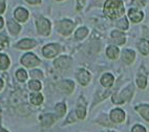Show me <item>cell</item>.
I'll return each mask as SVG.
<instances>
[{
	"label": "cell",
	"mask_w": 149,
	"mask_h": 132,
	"mask_svg": "<svg viewBox=\"0 0 149 132\" xmlns=\"http://www.w3.org/2000/svg\"><path fill=\"white\" fill-rule=\"evenodd\" d=\"M104 15L109 19L117 20L124 17L125 8L122 0H106L103 8Z\"/></svg>",
	"instance_id": "cell-1"
},
{
	"label": "cell",
	"mask_w": 149,
	"mask_h": 132,
	"mask_svg": "<svg viewBox=\"0 0 149 132\" xmlns=\"http://www.w3.org/2000/svg\"><path fill=\"white\" fill-rule=\"evenodd\" d=\"M133 90H134V88H133L132 84L127 85L124 89L121 90L120 92L113 94V97H112V102L115 104L125 103V102H127V101H129L131 99V97H132V94H133Z\"/></svg>",
	"instance_id": "cell-2"
},
{
	"label": "cell",
	"mask_w": 149,
	"mask_h": 132,
	"mask_svg": "<svg viewBox=\"0 0 149 132\" xmlns=\"http://www.w3.org/2000/svg\"><path fill=\"white\" fill-rule=\"evenodd\" d=\"M74 27V23L70 20H67V19H64L61 21L57 22V28H58L59 33L63 36H68V35L72 34V29Z\"/></svg>",
	"instance_id": "cell-3"
},
{
	"label": "cell",
	"mask_w": 149,
	"mask_h": 132,
	"mask_svg": "<svg viewBox=\"0 0 149 132\" xmlns=\"http://www.w3.org/2000/svg\"><path fill=\"white\" fill-rule=\"evenodd\" d=\"M37 31L42 36H48L51 34V22L46 18H39L37 20Z\"/></svg>",
	"instance_id": "cell-4"
},
{
	"label": "cell",
	"mask_w": 149,
	"mask_h": 132,
	"mask_svg": "<svg viewBox=\"0 0 149 132\" xmlns=\"http://www.w3.org/2000/svg\"><path fill=\"white\" fill-rule=\"evenodd\" d=\"M60 50H61L60 45L52 43V44H47L43 47L42 53L45 58L51 59V58H54V57H56V56L60 53Z\"/></svg>",
	"instance_id": "cell-5"
},
{
	"label": "cell",
	"mask_w": 149,
	"mask_h": 132,
	"mask_svg": "<svg viewBox=\"0 0 149 132\" xmlns=\"http://www.w3.org/2000/svg\"><path fill=\"white\" fill-rule=\"evenodd\" d=\"M21 63L23 64L25 67H29V68H31V67H35V66H37L40 64V60L36 57V55H34V53H25V55L23 56L21 58Z\"/></svg>",
	"instance_id": "cell-6"
},
{
	"label": "cell",
	"mask_w": 149,
	"mask_h": 132,
	"mask_svg": "<svg viewBox=\"0 0 149 132\" xmlns=\"http://www.w3.org/2000/svg\"><path fill=\"white\" fill-rule=\"evenodd\" d=\"M72 60L70 57L68 56H62V57H59L56 60L54 61V65L57 69H60V70H65V69L69 68V66L72 64Z\"/></svg>",
	"instance_id": "cell-7"
},
{
	"label": "cell",
	"mask_w": 149,
	"mask_h": 132,
	"mask_svg": "<svg viewBox=\"0 0 149 132\" xmlns=\"http://www.w3.org/2000/svg\"><path fill=\"white\" fill-rule=\"evenodd\" d=\"M128 18L130 19L131 22L133 23H139L140 21H142L144 18V13L142 11H140L139 8H131L128 11Z\"/></svg>",
	"instance_id": "cell-8"
},
{
	"label": "cell",
	"mask_w": 149,
	"mask_h": 132,
	"mask_svg": "<svg viewBox=\"0 0 149 132\" xmlns=\"http://www.w3.org/2000/svg\"><path fill=\"white\" fill-rule=\"evenodd\" d=\"M76 76H77V79L79 81V83L81 85H83V86H86L89 83V81H91V74L87 70H85L84 68L79 69Z\"/></svg>",
	"instance_id": "cell-9"
},
{
	"label": "cell",
	"mask_w": 149,
	"mask_h": 132,
	"mask_svg": "<svg viewBox=\"0 0 149 132\" xmlns=\"http://www.w3.org/2000/svg\"><path fill=\"white\" fill-rule=\"evenodd\" d=\"M57 87L61 90V91H64L65 93H72V90H74V84L72 81L64 80V81H60V82L57 84Z\"/></svg>",
	"instance_id": "cell-10"
},
{
	"label": "cell",
	"mask_w": 149,
	"mask_h": 132,
	"mask_svg": "<svg viewBox=\"0 0 149 132\" xmlns=\"http://www.w3.org/2000/svg\"><path fill=\"white\" fill-rule=\"evenodd\" d=\"M110 119H111L113 123H122L124 119H125V113L122 109H113L110 112Z\"/></svg>",
	"instance_id": "cell-11"
},
{
	"label": "cell",
	"mask_w": 149,
	"mask_h": 132,
	"mask_svg": "<svg viewBox=\"0 0 149 132\" xmlns=\"http://www.w3.org/2000/svg\"><path fill=\"white\" fill-rule=\"evenodd\" d=\"M136 59V53L131 49H125L123 50L122 53V62L126 64V65H130Z\"/></svg>",
	"instance_id": "cell-12"
},
{
	"label": "cell",
	"mask_w": 149,
	"mask_h": 132,
	"mask_svg": "<svg viewBox=\"0 0 149 132\" xmlns=\"http://www.w3.org/2000/svg\"><path fill=\"white\" fill-rule=\"evenodd\" d=\"M37 45V42L33 39H23L16 44V47L19 49H29Z\"/></svg>",
	"instance_id": "cell-13"
},
{
	"label": "cell",
	"mask_w": 149,
	"mask_h": 132,
	"mask_svg": "<svg viewBox=\"0 0 149 132\" xmlns=\"http://www.w3.org/2000/svg\"><path fill=\"white\" fill-rule=\"evenodd\" d=\"M113 83H115V77L111 74H109V72L104 74L101 77V84L104 87L106 88L111 87L112 85H113Z\"/></svg>",
	"instance_id": "cell-14"
},
{
	"label": "cell",
	"mask_w": 149,
	"mask_h": 132,
	"mask_svg": "<svg viewBox=\"0 0 149 132\" xmlns=\"http://www.w3.org/2000/svg\"><path fill=\"white\" fill-rule=\"evenodd\" d=\"M110 36H111L113 41L116 42V44L123 45L126 43V37L122 32H119V31H112Z\"/></svg>",
	"instance_id": "cell-15"
},
{
	"label": "cell",
	"mask_w": 149,
	"mask_h": 132,
	"mask_svg": "<svg viewBox=\"0 0 149 132\" xmlns=\"http://www.w3.org/2000/svg\"><path fill=\"white\" fill-rule=\"evenodd\" d=\"M15 18L18 20L19 22H25L29 18V12L23 8H18L15 11Z\"/></svg>",
	"instance_id": "cell-16"
},
{
	"label": "cell",
	"mask_w": 149,
	"mask_h": 132,
	"mask_svg": "<svg viewBox=\"0 0 149 132\" xmlns=\"http://www.w3.org/2000/svg\"><path fill=\"white\" fill-rule=\"evenodd\" d=\"M106 55L109 59L116 60V59H118L119 55H120V49L117 46H115V45H109L106 49Z\"/></svg>",
	"instance_id": "cell-17"
},
{
	"label": "cell",
	"mask_w": 149,
	"mask_h": 132,
	"mask_svg": "<svg viewBox=\"0 0 149 132\" xmlns=\"http://www.w3.org/2000/svg\"><path fill=\"white\" fill-rule=\"evenodd\" d=\"M138 48L143 56H147L149 53V41L146 39H141L138 42Z\"/></svg>",
	"instance_id": "cell-18"
},
{
	"label": "cell",
	"mask_w": 149,
	"mask_h": 132,
	"mask_svg": "<svg viewBox=\"0 0 149 132\" xmlns=\"http://www.w3.org/2000/svg\"><path fill=\"white\" fill-rule=\"evenodd\" d=\"M136 110L143 116L146 121L149 122V105H139L136 107Z\"/></svg>",
	"instance_id": "cell-19"
},
{
	"label": "cell",
	"mask_w": 149,
	"mask_h": 132,
	"mask_svg": "<svg viewBox=\"0 0 149 132\" xmlns=\"http://www.w3.org/2000/svg\"><path fill=\"white\" fill-rule=\"evenodd\" d=\"M55 121H56V117L53 114H45L41 119V124L43 127H51L55 123Z\"/></svg>",
	"instance_id": "cell-20"
},
{
	"label": "cell",
	"mask_w": 149,
	"mask_h": 132,
	"mask_svg": "<svg viewBox=\"0 0 149 132\" xmlns=\"http://www.w3.org/2000/svg\"><path fill=\"white\" fill-rule=\"evenodd\" d=\"M136 84L141 89H145L147 86V77L145 74L139 72L138 77H136Z\"/></svg>",
	"instance_id": "cell-21"
},
{
	"label": "cell",
	"mask_w": 149,
	"mask_h": 132,
	"mask_svg": "<svg viewBox=\"0 0 149 132\" xmlns=\"http://www.w3.org/2000/svg\"><path fill=\"white\" fill-rule=\"evenodd\" d=\"M29 101H31V103L33 104V105H40L41 103L43 102V97L41 93H32L31 94V97H29Z\"/></svg>",
	"instance_id": "cell-22"
},
{
	"label": "cell",
	"mask_w": 149,
	"mask_h": 132,
	"mask_svg": "<svg viewBox=\"0 0 149 132\" xmlns=\"http://www.w3.org/2000/svg\"><path fill=\"white\" fill-rule=\"evenodd\" d=\"M8 29H10V32L13 35H18L19 32L21 31V26H20L18 23H16V22L12 21V20H10V21L8 22Z\"/></svg>",
	"instance_id": "cell-23"
},
{
	"label": "cell",
	"mask_w": 149,
	"mask_h": 132,
	"mask_svg": "<svg viewBox=\"0 0 149 132\" xmlns=\"http://www.w3.org/2000/svg\"><path fill=\"white\" fill-rule=\"evenodd\" d=\"M116 25H117L120 29H122V31H126V29L128 28V26H129L128 20L126 17H122V18L119 19V20L117 21V23H116Z\"/></svg>",
	"instance_id": "cell-24"
},
{
	"label": "cell",
	"mask_w": 149,
	"mask_h": 132,
	"mask_svg": "<svg viewBox=\"0 0 149 132\" xmlns=\"http://www.w3.org/2000/svg\"><path fill=\"white\" fill-rule=\"evenodd\" d=\"M87 35H88V29L86 28V27H80V28L76 32L74 37H76V39H78V40H82V39H84Z\"/></svg>",
	"instance_id": "cell-25"
},
{
	"label": "cell",
	"mask_w": 149,
	"mask_h": 132,
	"mask_svg": "<svg viewBox=\"0 0 149 132\" xmlns=\"http://www.w3.org/2000/svg\"><path fill=\"white\" fill-rule=\"evenodd\" d=\"M10 65V59L6 55H0V69H6Z\"/></svg>",
	"instance_id": "cell-26"
},
{
	"label": "cell",
	"mask_w": 149,
	"mask_h": 132,
	"mask_svg": "<svg viewBox=\"0 0 149 132\" xmlns=\"http://www.w3.org/2000/svg\"><path fill=\"white\" fill-rule=\"evenodd\" d=\"M29 87L33 91H39L41 89V83L37 80H33V81H29Z\"/></svg>",
	"instance_id": "cell-27"
},
{
	"label": "cell",
	"mask_w": 149,
	"mask_h": 132,
	"mask_svg": "<svg viewBox=\"0 0 149 132\" xmlns=\"http://www.w3.org/2000/svg\"><path fill=\"white\" fill-rule=\"evenodd\" d=\"M65 111H66V106H65V104L63 103H59L56 105V112L57 114H58V116H63L64 113H65Z\"/></svg>",
	"instance_id": "cell-28"
},
{
	"label": "cell",
	"mask_w": 149,
	"mask_h": 132,
	"mask_svg": "<svg viewBox=\"0 0 149 132\" xmlns=\"http://www.w3.org/2000/svg\"><path fill=\"white\" fill-rule=\"evenodd\" d=\"M76 115H77L78 119H84L86 115L85 107H84V106H79V107L77 108V110H76Z\"/></svg>",
	"instance_id": "cell-29"
},
{
	"label": "cell",
	"mask_w": 149,
	"mask_h": 132,
	"mask_svg": "<svg viewBox=\"0 0 149 132\" xmlns=\"http://www.w3.org/2000/svg\"><path fill=\"white\" fill-rule=\"evenodd\" d=\"M16 77L20 82H24L27 79V74L24 69H19L18 72H16Z\"/></svg>",
	"instance_id": "cell-30"
},
{
	"label": "cell",
	"mask_w": 149,
	"mask_h": 132,
	"mask_svg": "<svg viewBox=\"0 0 149 132\" xmlns=\"http://www.w3.org/2000/svg\"><path fill=\"white\" fill-rule=\"evenodd\" d=\"M130 4L136 8H144L146 6V0H131Z\"/></svg>",
	"instance_id": "cell-31"
},
{
	"label": "cell",
	"mask_w": 149,
	"mask_h": 132,
	"mask_svg": "<svg viewBox=\"0 0 149 132\" xmlns=\"http://www.w3.org/2000/svg\"><path fill=\"white\" fill-rule=\"evenodd\" d=\"M8 46V41L6 36L0 34V49H4Z\"/></svg>",
	"instance_id": "cell-32"
},
{
	"label": "cell",
	"mask_w": 149,
	"mask_h": 132,
	"mask_svg": "<svg viewBox=\"0 0 149 132\" xmlns=\"http://www.w3.org/2000/svg\"><path fill=\"white\" fill-rule=\"evenodd\" d=\"M31 74V77L34 78V79H42L43 78V74L42 72H40V70H32V72H29Z\"/></svg>",
	"instance_id": "cell-33"
},
{
	"label": "cell",
	"mask_w": 149,
	"mask_h": 132,
	"mask_svg": "<svg viewBox=\"0 0 149 132\" xmlns=\"http://www.w3.org/2000/svg\"><path fill=\"white\" fill-rule=\"evenodd\" d=\"M132 132H146V129L141 125H136L132 128Z\"/></svg>",
	"instance_id": "cell-34"
},
{
	"label": "cell",
	"mask_w": 149,
	"mask_h": 132,
	"mask_svg": "<svg viewBox=\"0 0 149 132\" xmlns=\"http://www.w3.org/2000/svg\"><path fill=\"white\" fill-rule=\"evenodd\" d=\"M86 0H77V10H81V8H83V6H84V4H85Z\"/></svg>",
	"instance_id": "cell-35"
},
{
	"label": "cell",
	"mask_w": 149,
	"mask_h": 132,
	"mask_svg": "<svg viewBox=\"0 0 149 132\" xmlns=\"http://www.w3.org/2000/svg\"><path fill=\"white\" fill-rule=\"evenodd\" d=\"M6 11V0H0V14Z\"/></svg>",
	"instance_id": "cell-36"
},
{
	"label": "cell",
	"mask_w": 149,
	"mask_h": 132,
	"mask_svg": "<svg viewBox=\"0 0 149 132\" xmlns=\"http://www.w3.org/2000/svg\"><path fill=\"white\" fill-rule=\"evenodd\" d=\"M26 2H29V4H39L41 3V0H25Z\"/></svg>",
	"instance_id": "cell-37"
},
{
	"label": "cell",
	"mask_w": 149,
	"mask_h": 132,
	"mask_svg": "<svg viewBox=\"0 0 149 132\" xmlns=\"http://www.w3.org/2000/svg\"><path fill=\"white\" fill-rule=\"evenodd\" d=\"M2 26H3V19L0 17V28H1Z\"/></svg>",
	"instance_id": "cell-38"
},
{
	"label": "cell",
	"mask_w": 149,
	"mask_h": 132,
	"mask_svg": "<svg viewBox=\"0 0 149 132\" xmlns=\"http://www.w3.org/2000/svg\"><path fill=\"white\" fill-rule=\"evenodd\" d=\"M2 86H3V82H2V80L0 79V89L2 88Z\"/></svg>",
	"instance_id": "cell-39"
},
{
	"label": "cell",
	"mask_w": 149,
	"mask_h": 132,
	"mask_svg": "<svg viewBox=\"0 0 149 132\" xmlns=\"http://www.w3.org/2000/svg\"><path fill=\"white\" fill-rule=\"evenodd\" d=\"M0 132H8V131H6V130H4V129H2V128L0 127Z\"/></svg>",
	"instance_id": "cell-40"
},
{
	"label": "cell",
	"mask_w": 149,
	"mask_h": 132,
	"mask_svg": "<svg viewBox=\"0 0 149 132\" xmlns=\"http://www.w3.org/2000/svg\"><path fill=\"white\" fill-rule=\"evenodd\" d=\"M109 132H116V131H109Z\"/></svg>",
	"instance_id": "cell-41"
},
{
	"label": "cell",
	"mask_w": 149,
	"mask_h": 132,
	"mask_svg": "<svg viewBox=\"0 0 149 132\" xmlns=\"http://www.w3.org/2000/svg\"><path fill=\"white\" fill-rule=\"evenodd\" d=\"M58 1H62V0H58Z\"/></svg>",
	"instance_id": "cell-42"
}]
</instances>
